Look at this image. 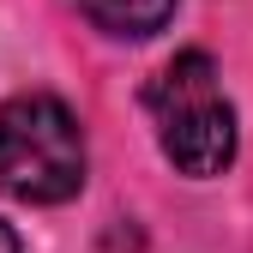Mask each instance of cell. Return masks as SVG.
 Here are the masks:
<instances>
[{"label": "cell", "instance_id": "1", "mask_svg": "<svg viewBox=\"0 0 253 253\" xmlns=\"http://www.w3.org/2000/svg\"><path fill=\"white\" fill-rule=\"evenodd\" d=\"M145 109L157 121V145L181 175H223L229 157H235V109L217 84L211 54L187 48L175 54L163 73L151 79L145 90Z\"/></svg>", "mask_w": 253, "mask_h": 253}, {"label": "cell", "instance_id": "2", "mask_svg": "<svg viewBox=\"0 0 253 253\" xmlns=\"http://www.w3.org/2000/svg\"><path fill=\"white\" fill-rule=\"evenodd\" d=\"M84 187V133L60 97L0 103V193L24 205H60Z\"/></svg>", "mask_w": 253, "mask_h": 253}, {"label": "cell", "instance_id": "3", "mask_svg": "<svg viewBox=\"0 0 253 253\" xmlns=\"http://www.w3.org/2000/svg\"><path fill=\"white\" fill-rule=\"evenodd\" d=\"M73 6L109 37H157L175 18V0H73Z\"/></svg>", "mask_w": 253, "mask_h": 253}, {"label": "cell", "instance_id": "4", "mask_svg": "<svg viewBox=\"0 0 253 253\" xmlns=\"http://www.w3.org/2000/svg\"><path fill=\"white\" fill-rule=\"evenodd\" d=\"M0 253H18V235H12L6 223H0Z\"/></svg>", "mask_w": 253, "mask_h": 253}]
</instances>
